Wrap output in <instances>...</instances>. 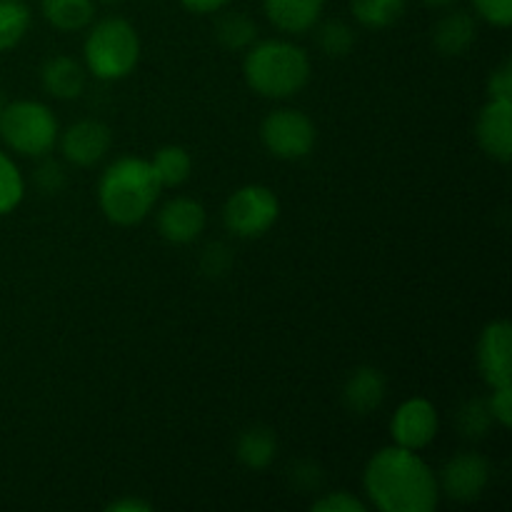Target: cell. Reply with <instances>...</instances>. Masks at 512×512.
Segmentation results:
<instances>
[{
    "label": "cell",
    "mask_w": 512,
    "mask_h": 512,
    "mask_svg": "<svg viewBox=\"0 0 512 512\" xmlns=\"http://www.w3.org/2000/svg\"><path fill=\"white\" fill-rule=\"evenodd\" d=\"M365 493L383 512H430L440 498L438 478L415 450L383 448L365 465Z\"/></svg>",
    "instance_id": "6da1fadb"
},
{
    "label": "cell",
    "mask_w": 512,
    "mask_h": 512,
    "mask_svg": "<svg viewBox=\"0 0 512 512\" xmlns=\"http://www.w3.org/2000/svg\"><path fill=\"white\" fill-rule=\"evenodd\" d=\"M160 183L150 160L120 158L108 165L98 185L100 210L115 225H138L158 203Z\"/></svg>",
    "instance_id": "7a4b0ae2"
},
{
    "label": "cell",
    "mask_w": 512,
    "mask_h": 512,
    "mask_svg": "<svg viewBox=\"0 0 512 512\" xmlns=\"http://www.w3.org/2000/svg\"><path fill=\"white\" fill-rule=\"evenodd\" d=\"M245 80L263 98L283 100L300 93L310 80V58L288 40H263L250 45L243 63Z\"/></svg>",
    "instance_id": "3957f363"
},
{
    "label": "cell",
    "mask_w": 512,
    "mask_h": 512,
    "mask_svg": "<svg viewBox=\"0 0 512 512\" xmlns=\"http://www.w3.org/2000/svg\"><path fill=\"white\" fill-rule=\"evenodd\" d=\"M85 65L100 80H120L140 60L138 30L125 18H103L90 28L83 45Z\"/></svg>",
    "instance_id": "277c9868"
},
{
    "label": "cell",
    "mask_w": 512,
    "mask_h": 512,
    "mask_svg": "<svg viewBox=\"0 0 512 512\" xmlns=\"http://www.w3.org/2000/svg\"><path fill=\"white\" fill-rule=\"evenodd\" d=\"M0 135L13 153L25 158H38L53 150L58 140V120L48 105L35 100H15L3 105L0 113Z\"/></svg>",
    "instance_id": "5b68a950"
},
{
    "label": "cell",
    "mask_w": 512,
    "mask_h": 512,
    "mask_svg": "<svg viewBox=\"0 0 512 512\" xmlns=\"http://www.w3.org/2000/svg\"><path fill=\"white\" fill-rule=\"evenodd\" d=\"M278 195L265 185H245L235 190L223 208L225 228L238 238H260L278 223Z\"/></svg>",
    "instance_id": "8992f818"
},
{
    "label": "cell",
    "mask_w": 512,
    "mask_h": 512,
    "mask_svg": "<svg viewBox=\"0 0 512 512\" xmlns=\"http://www.w3.org/2000/svg\"><path fill=\"white\" fill-rule=\"evenodd\" d=\"M318 130L305 113L293 108H280L265 115L260 125V140L270 155L280 160H300L313 150Z\"/></svg>",
    "instance_id": "52a82bcc"
},
{
    "label": "cell",
    "mask_w": 512,
    "mask_h": 512,
    "mask_svg": "<svg viewBox=\"0 0 512 512\" xmlns=\"http://www.w3.org/2000/svg\"><path fill=\"white\" fill-rule=\"evenodd\" d=\"M478 365L490 388H512V328L508 320L485 325L478 340Z\"/></svg>",
    "instance_id": "ba28073f"
},
{
    "label": "cell",
    "mask_w": 512,
    "mask_h": 512,
    "mask_svg": "<svg viewBox=\"0 0 512 512\" xmlns=\"http://www.w3.org/2000/svg\"><path fill=\"white\" fill-rule=\"evenodd\" d=\"M438 428V410L425 398L405 400L390 420V435H393L395 445L408 450H423L425 445L433 443Z\"/></svg>",
    "instance_id": "9c48e42d"
},
{
    "label": "cell",
    "mask_w": 512,
    "mask_h": 512,
    "mask_svg": "<svg viewBox=\"0 0 512 512\" xmlns=\"http://www.w3.org/2000/svg\"><path fill=\"white\" fill-rule=\"evenodd\" d=\"M490 483V465L478 453H460L448 460L440 473L438 488L458 503H473L485 493Z\"/></svg>",
    "instance_id": "30bf717a"
},
{
    "label": "cell",
    "mask_w": 512,
    "mask_h": 512,
    "mask_svg": "<svg viewBox=\"0 0 512 512\" xmlns=\"http://www.w3.org/2000/svg\"><path fill=\"white\" fill-rule=\"evenodd\" d=\"M110 145H113V133L100 120H78L65 128L63 138H60V150H63L65 160L78 168H90V165L100 163L108 155Z\"/></svg>",
    "instance_id": "8fae6325"
},
{
    "label": "cell",
    "mask_w": 512,
    "mask_h": 512,
    "mask_svg": "<svg viewBox=\"0 0 512 512\" xmlns=\"http://www.w3.org/2000/svg\"><path fill=\"white\" fill-rule=\"evenodd\" d=\"M478 143L498 163L512 158V100H488L478 115Z\"/></svg>",
    "instance_id": "7c38bea8"
},
{
    "label": "cell",
    "mask_w": 512,
    "mask_h": 512,
    "mask_svg": "<svg viewBox=\"0 0 512 512\" xmlns=\"http://www.w3.org/2000/svg\"><path fill=\"white\" fill-rule=\"evenodd\" d=\"M205 208L193 198H173L170 203L163 205L158 213V233L163 235L168 243L185 245L193 243L200 233L205 230Z\"/></svg>",
    "instance_id": "4fadbf2b"
},
{
    "label": "cell",
    "mask_w": 512,
    "mask_h": 512,
    "mask_svg": "<svg viewBox=\"0 0 512 512\" xmlns=\"http://www.w3.org/2000/svg\"><path fill=\"white\" fill-rule=\"evenodd\" d=\"M388 393V380L378 368H358L348 375L343 385V403L350 413L370 415L383 405Z\"/></svg>",
    "instance_id": "5bb4252c"
},
{
    "label": "cell",
    "mask_w": 512,
    "mask_h": 512,
    "mask_svg": "<svg viewBox=\"0 0 512 512\" xmlns=\"http://www.w3.org/2000/svg\"><path fill=\"white\" fill-rule=\"evenodd\" d=\"M475 38H478V23L465 10L445 13L433 28V45L445 58H458V55L468 53Z\"/></svg>",
    "instance_id": "9a60e30c"
},
{
    "label": "cell",
    "mask_w": 512,
    "mask_h": 512,
    "mask_svg": "<svg viewBox=\"0 0 512 512\" xmlns=\"http://www.w3.org/2000/svg\"><path fill=\"white\" fill-rule=\"evenodd\" d=\"M265 15L283 33H308L320 20L325 0H263Z\"/></svg>",
    "instance_id": "2e32d148"
},
{
    "label": "cell",
    "mask_w": 512,
    "mask_h": 512,
    "mask_svg": "<svg viewBox=\"0 0 512 512\" xmlns=\"http://www.w3.org/2000/svg\"><path fill=\"white\" fill-rule=\"evenodd\" d=\"M45 93L58 100H73L85 90V70L70 55H53L40 70Z\"/></svg>",
    "instance_id": "e0dca14e"
},
{
    "label": "cell",
    "mask_w": 512,
    "mask_h": 512,
    "mask_svg": "<svg viewBox=\"0 0 512 512\" xmlns=\"http://www.w3.org/2000/svg\"><path fill=\"white\" fill-rule=\"evenodd\" d=\"M235 455L240 463L250 470H265L278 455V438L265 425H253L240 433L238 443H235Z\"/></svg>",
    "instance_id": "ac0fdd59"
},
{
    "label": "cell",
    "mask_w": 512,
    "mask_h": 512,
    "mask_svg": "<svg viewBox=\"0 0 512 512\" xmlns=\"http://www.w3.org/2000/svg\"><path fill=\"white\" fill-rule=\"evenodd\" d=\"M43 18L63 33H75L93 23V0H43Z\"/></svg>",
    "instance_id": "d6986e66"
},
{
    "label": "cell",
    "mask_w": 512,
    "mask_h": 512,
    "mask_svg": "<svg viewBox=\"0 0 512 512\" xmlns=\"http://www.w3.org/2000/svg\"><path fill=\"white\" fill-rule=\"evenodd\" d=\"M153 165V173L158 178L160 188H178L193 173V160H190L188 150L180 148V145H165L155 153V158L150 160Z\"/></svg>",
    "instance_id": "ffe728a7"
},
{
    "label": "cell",
    "mask_w": 512,
    "mask_h": 512,
    "mask_svg": "<svg viewBox=\"0 0 512 512\" xmlns=\"http://www.w3.org/2000/svg\"><path fill=\"white\" fill-rule=\"evenodd\" d=\"M408 0H350L355 20L365 28L383 30L403 18Z\"/></svg>",
    "instance_id": "44dd1931"
},
{
    "label": "cell",
    "mask_w": 512,
    "mask_h": 512,
    "mask_svg": "<svg viewBox=\"0 0 512 512\" xmlns=\"http://www.w3.org/2000/svg\"><path fill=\"white\" fill-rule=\"evenodd\" d=\"M215 38L228 50H248L258 40V25L245 13H225L215 23Z\"/></svg>",
    "instance_id": "7402d4cb"
},
{
    "label": "cell",
    "mask_w": 512,
    "mask_h": 512,
    "mask_svg": "<svg viewBox=\"0 0 512 512\" xmlns=\"http://www.w3.org/2000/svg\"><path fill=\"white\" fill-rule=\"evenodd\" d=\"M30 28V8L23 0H0V53L15 48Z\"/></svg>",
    "instance_id": "603a6c76"
},
{
    "label": "cell",
    "mask_w": 512,
    "mask_h": 512,
    "mask_svg": "<svg viewBox=\"0 0 512 512\" xmlns=\"http://www.w3.org/2000/svg\"><path fill=\"white\" fill-rule=\"evenodd\" d=\"M493 423H495V415L493 410H490V400H483V398L468 400V403L458 410V430L470 440L485 438Z\"/></svg>",
    "instance_id": "cb8c5ba5"
},
{
    "label": "cell",
    "mask_w": 512,
    "mask_h": 512,
    "mask_svg": "<svg viewBox=\"0 0 512 512\" xmlns=\"http://www.w3.org/2000/svg\"><path fill=\"white\" fill-rule=\"evenodd\" d=\"M25 193L23 175H20L18 165L0 150V215L13 213L20 205Z\"/></svg>",
    "instance_id": "d4e9b609"
},
{
    "label": "cell",
    "mask_w": 512,
    "mask_h": 512,
    "mask_svg": "<svg viewBox=\"0 0 512 512\" xmlns=\"http://www.w3.org/2000/svg\"><path fill=\"white\" fill-rule=\"evenodd\" d=\"M355 33L343 20H328L318 28V48L328 58H345L353 50Z\"/></svg>",
    "instance_id": "484cf974"
},
{
    "label": "cell",
    "mask_w": 512,
    "mask_h": 512,
    "mask_svg": "<svg viewBox=\"0 0 512 512\" xmlns=\"http://www.w3.org/2000/svg\"><path fill=\"white\" fill-rule=\"evenodd\" d=\"M475 10L495 28H508L512 23V0H473Z\"/></svg>",
    "instance_id": "4316f807"
},
{
    "label": "cell",
    "mask_w": 512,
    "mask_h": 512,
    "mask_svg": "<svg viewBox=\"0 0 512 512\" xmlns=\"http://www.w3.org/2000/svg\"><path fill=\"white\" fill-rule=\"evenodd\" d=\"M35 185L40 188V193L55 195L65 188V170L63 165L55 163V160H45L35 170Z\"/></svg>",
    "instance_id": "83f0119b"
},
{
    "label": "cell",
    "mask_w": 512,
    "mask_h": 512,
    "mask_svg": "<svg viewBox=\"0 0 512 512\" xmlns=\"http://www.w3.org/2000/svg\"><path fill=\"white\" fill-rule=\"evenodd\" d=\"M315 512H365L368 505L363 500H358L355 495L345 493V490H338V493H330L325 498L315 500L313 503Z\"/></svg>",
    "instance_id": "f1b7e54d"
},
{
    "label": "cell",
    "mask_w": 512,
    "mask_h": 512,
    "mask_svg": "<svg viewBox=\"0 0 512 512\" xmlns=\"http://www.w3.org/2000/svg\"><path fill=\"white\" fill-rule=\"evenodd\" d=\"M490 100H512V63L505 60L488 78Z\"/></svg>",
    "instance_id": "f546056e"
},
{
    "label": "cell",
    "mask_w": 512,
    "mask_h": 512,
    "mask_svg": "<svg viewBox=\"0 0 512 512\" xmlns=\"http://www.w3.org/2000/svg\"><path fill=\"white\" fill-rule=\"evenodd\" d=\"M290 478H293V485L300 490H315L320 488V483H323V473H320V468L315 463H310V460H300V463H295L293 468H290Z\"/></svg>",
    "instance_id": "4dcf8cb0"
},
{
    "label": "cell",
    "mask_w": 512,
    "mask_h": 512,
    "mask_svg": "<svg viewBox=\"0 0 512 512\" xmlns=\"http://www.w3.org/2000/svg\"><path fill=\"white\" fill-rule=\"evenodd\" d=\"M230 265V250L225 245L213 243L203 253V273L205 275H223Z\"/></svg>",
    "instance_id": "1f68e13d"
},
{
    "label": "cell",
    "mask_w": 512,
    "mask_h": 512,
    "mask_svg": "<svg viewBox=\"0 0 512 512\" xmlns=\"http://www.w3.org/2000/svg\"><path fill=\"white\" fill-rule=\"evenodd\" d=\"M490 410L495 415V423H500L503 428L512 425V388L508 390H493V398H490Z\"/></svg>",
    "instance_id": "d6a6232c"
},
{
    "label": "cell",
    "mask_w": 512,
    "mask_h": 512,
    "mask_svg": "<svg viewBox=\"0 0 512 512\" xmlns=\"http://www.w3.org/2000/svg\"><path fill=\"white\" fill-rule=\"evenodd\" d=\"M153 505L145 503V500H138V498H120L115 500V503L108 505L110 512H148Z\"/></svg>",
    "instance_id": "836d02e7"
},
{
    "label": "cell",
    "mask_w": 512,
    "mask_h": 512,
    "mask_svg": "<svg viewBox=\"0 0 512 512\" xmlns=\"http://www.w3.org/2000/svg\"><path fill=\"white\" fill-rule=\"evenodd\" d=\"M190 13H215L223 5H228L230 0H180Z\"/></svg>",
    "instance_id": "e575fe53"
},
{
    "label": "cell",
    "mask_w": 512,
    "mask_h": 512,
    "mask_svg": "<svg viewBox=\"0 0 512 512\" xmlns=\"http://www.w3.org/2000/svg\"><path fill=\"white\" fill-rule=\"evenodd\" d=\"M425 5H430V8H448V5H453L455 0H423Z\"/></svg>",
    "instance_id": "d590c367"
},
{
    "label": "cell",
    "mask_w": 512,
    "mask_h": 512,
    "mask_svg": "<svg viewBox=\"0 0 512 512\" xmlns=\"http://www.w3.org/2000/svg\"><path fill=\"white\" fill-rule=\"evenodd\" d=\"M100 3H105V5H113V3H120V0H100Z\"/></svg>",
    "instance_id": "8d00e7d4"
},
{
    "label": "cell",
    "mask_w": 512,
    "mask_h": 512,
    "mask_svg": "<svg viewBox=\"0 0 512 512\" xmlns=\"http://www.w3.org/2000/svg\"><path fill=\"white\" fill-rule=\"evenodd\" d=\"M0 113H3V100H0Z\"/></svg>",
    "instance_id": "74e56055"
}]
</instances>
